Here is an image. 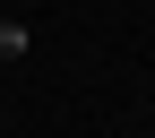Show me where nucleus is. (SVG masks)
Here are the masks:
<instances>
[{
	"label": "nucleus",
	"instance_id": "nucleus-1",
	"mask_svg": "<svg viewBox=\"0 0 155 138\" xmlns=\"http://www.w3.org/2000/svg\"><path fill=\"white\" fill-rule=\"evenodd\" d=\"M17 52H26V26H17V17H0V61H17Z\"/></svg>",
	"mask_w": 155,
	"mask_h": 138
}]
</instances>
